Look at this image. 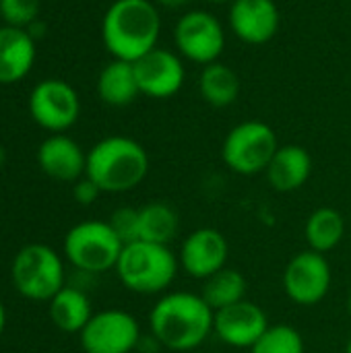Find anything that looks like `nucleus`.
Returning <instances> with one entry per match:
<instances>
[{"label": "nucleus", "instance_id": "13", "mask_svg": "<svg viewBox=\"0 0 351 353\" xmlns=\"http://www.w3.org/2000/svg\"><path fill=\"white\" fill-rule=\"evenodd\" d=\"M228 254H230V244L219 230L199 228L184 238L180 246L178 263L186 275L205 281L225 267Z\"/></svg>", "mask_w": 351, "mask_h": 353}, {"label": "nucleus", "instance_id": "32", "mask_svg": "<svg viewBox=\"0 0 351 353\" xmlns=\"http://www.w3.org/2000/svg\"><path fill=\"white\" fill-rule=\"evenodd\" d=\"M207 2H213V4H225V2H234V0H207Z\"/></svg>", "mask_w": 351, "mask_h": 353}, {"label": "nucleus", "instance_id": "17", "mask_svg": "<svg viewBox=\"0 0 351 353\" xmlns=\"http://www.w3.org/2000/svg\"><path fill=\"white\" fill-rule=\"evenodd\" d=\"M35 62V39L27 29L0 27V85L19 83Z\"/></svg>", "mask_w": 351, "mask_h": 353}, {"label": "nucleus", "instance_id": "25", "mask_svg": "<svg viewBox=\"0 0 351 353\" xmlns=\"http://www.w3.org/2000/svg\"><path fill=\"white\" fill-rule=\"evenodd\" d=\"M304 339L290 325H271L250 347V353H304Z\"/></svg>", "mask_w": 351, "mask_h": 353}, {"label": "nucleus", "instance_id": "3", "mask_svg": "<svg viewBox=\"0 0 351 353\" xmlns=\"http://www.w3.org/2000/svg\"><path fill=\"white\" fill-rule=\"evenodd\" d=\"M151 161L145 147L130 137H106L87 153L85 176L101 192L120 194L137 188L149 174Z\"/></svg>", "mask_w": 351, "mask_h": 353}, {"label": "nucleus", "instance_id": "28", "mask_svg": "<svg viewBox=\"0 0 351 353\" xmlns=\"http://www.w3.org/2000/svg\"><path fill=\"white\" fill-rule=\"evenodd\" d=\"M99 194H101L99 186H97L93 180H89L87 176H83L81 180H77L74 186H72V199H74L79 205H83V207L93 205V203L99 199Z\"/></svg>", "mask_w": 351, "mask_h": 353}, {"label": "nucleus", "instance_id": "19", "mask_svg": "<svg viewBox=\"0 0 351 353\" xmlns=\"http://www.w3.org/2000/svg\"><path fill=\"white\" fill-rule=\"evenodd\" d=\"M97 95L106 105L112 108L130 105L141 95L134 64L116 58L108 62L97 77Z\"/></svg>", "mask_w": 351, "mask_h": 353}, {"label": "nucleus", "instance_id": "12", "mask_svg": "<svg viewBox=\"0 0 351 353\" xmlns=\"http://www.w3.org/2000/svg\"><path fill=\"white\" fill-rule=\"evenodd\" d=\"M132 64L141 95H147L151 99L174 97L186 81L182 56L166 48H155Z\"/></svg>", "mask_w": 351, "mask_h": 353}, {"label": "nucleus", "instance_id": "9", "mask_svg": "<svg viewBox=\"0 0 351 353\" xmlns=\"http://www.w3.org/2000/svg\"><path fill=\"white\" fill-rule=\"evenodd\" d=\"M79 341L85 353H130L141 343V327L130 312L110 308L91 316Z\"/></svg>", "mask_w": 351, "mask_h": 353}, {"label": "nucleus", "instance_id": "4", "mask_svg": "<svg viewBox=\"0 0 351 353\" xmlns=\"http://www.w3.org/2000/svg\"><path fill=\"white\" fill-rule=\"evenodd\" d=\"M178 269V256L170 250V246L137 240L124 244L114 271L128 292L155 296L163 294L174 283Z\"/></svg>", "mask_w": 351, "mask_h": 353}, {"label": "nucleus", "instance_id": "35", "mask_svg": "<svg viewBox=\"0 0 351 353\" xmlns=\"http://www.w3.org/2000/svg\"><path fill=\"white\" fill-rule=\"evenodd\" d=\"M350 232H351V223H350Z\"/></svg>", "mask_w": 351, "mask_h": 353}, {"label": "nucleus", "instance_id": "2", "mask_svg": "<svg viewBox=\"0 0 351 353\" xmlns=\"http://www.w3.org/2000/svg\"><path fill=\"white\" fill-rule=\"evenodd\" d=\"M161 14L151 0H114L101 19V41L116 60L137 62L157 48Z\"/></svg>", "mask_w": 351, "mask_h": 353}, {"label": "nucleus", "instance_id": "30", "mask_svg": "<svg viewBox=\"0 0 351 353\" xmlns=\"http://www.w3.org/2000/svg\"><path fill=\"white\" fill-rule=\"evenodd\" d=\"M4 329H6V308H4V304L0 302V337H2V333H4Z\"/></svg>", "mask_w": 351, "mask_h": 353}, {"label": "nucleus", "instance_id": "8", "mask_svg": "<svg viewBox=\"0 0 351 353\" xmlns=\"http://www.w3.org/2000/svg\"><path fill=\"white\" fill-rule=\"evenodd\" d=\"M174 46L184 60L207 66L221 58L225 50V29L213 12L192 8L176 21Z\"/></svg>", "mask_w": 351, "mask_h": 353}, {"label": "nucleus", "instance_id": "7", "mask_svg": "<svg viewBox=\"0 0 351 353\" xmlns=\"http://www.w3.org/2000/svg\"><path fill=\"white\" fill-rule=\"evenodd\" d=\"M277 149V134L267 122L244 120L225 134L221 159L234 174L257 176L267 170Z\"/></svg>", "mask_w": 351, "mask_h": 353}, {"label": "nucleus", "instance_id": "14", "mask_svg": "<svg viewBox=\"0 0 351 353\" xmlns=\"http://www.w3.org/2000/svg\"><path fill=\"white\" fill-rule=\"evenodd\" d=\"M269 327L267 312L250 300L217 310L213 319V333L217 339L236 350H250Z\"/></svg>", "mask_w": 351, "mask_h": 353}, {"label": "nucleus", "instance_id": "34", "mask_svg": "<svg viewBox=\"0 0 351 353\" xmlns=\"http://www.w3.org/2000/svg\"><path fill=\"white\" fill-rule=\"evenodd\" d=\"M348 312H350V316H351V294H350V298H348Z\"/></svg>", "mask_w": 351, "mask_h": 353}, {"label": "nucleus", "instance_id": "29", "mask_svg": "<svg viewBox=\"0 0 351 353\" xmlns=\"http://www.w3.org/2000/svg\"><path fill=\"white\" fill-rule=\"evenodd\" d=\"M192 0H155L157 6L161 8H168V10H182L190 4Z\"/></svg>", "mask_w": 351, "mask_h": 353}, {"label": "nucleus", "instance_id": "6", "mask_svg": "<svg viewBox=\"0 0 351 353\" xmlns=\"http://www.w3.org/2000/svg\"><path fill=\"white\" fill-rule=\"evenodd\" d=\"M122 248L124 244L112 225L99 219H87L72 225L62 242L64 259L79 273L87 275H99L116 269Z\"/></svg>", "mask_w": 351, "mask_h": 353}, {"label": "nucleus", "instance_id": "24", "mask_svg": "<svg viewBox=\"0 0 351 353\" xmlns=\"http://www.w3.org/2000/svg\"><path fill=\"white\" fill-rule=\"evenodd\" d=\"M246 290H248L246 277L238 269L223 267L221 271H217L215 275L203 281L201 296L211 306V310L217 312L246 300Z\"/></svg>", "mask_w": 351, "mask_h": 353}, {"label": "nucleus", "instance_id": "10", "mask_svg": "<svg viewBox=\"0 0 351 353\" xmlns=\"http://www.w3.org/2000/svg\"><path fill=\"white\" fill-rule=\"evenodd\" d=\"M283 292L298 306L321 304L333 283V271L325 254L302 250L294 254L283 271Z\"/></svg>", "mask_w": 351, "mask_h": 353}, {"label": "nucleus", "instance_id": "11", "mask_svg": "<svg viewBox=\"0 0 351 353\" xmlns=\"http://www.w3.org/2000/svg\"><path fill=\"white\" fill-rule=\"evenodd\" d=\"M29 114L37 126L52 134L68 130L81 114V99L72 85L60 79L37 83L29 95Z\"/></svg>", "mask_w": 351, "mask_h": 353}, {"label": "nucleus", "instance_id": "15", "mask_svg": "<svg viewBox=\"0 0 351 353\" xmlns=\"http://www.w3.org/2000/svg\"><path fill=\"white\" fill-rule=\"evenodd\" d=\"M228 21L232 33L240 41L263 46L277 35L281 14L275 0H234L230 4Z\"/></svg>", "mask_w": 351, "mask_h": 353}, {"label": "nucleus", "instance_id": "21", "mask_svg": "<svg viewBox=\"0 0 351 353\" xmlns=\"http://www.w3.org/2000/svg\"><path fill=\"white\" fill-rule=\"evenodd\" d=\"M199 93L203 101L211 108H228L240 95V77L232 66L223 64L221 60L211 62L203 66L199 74Z\"/></svg>", "mask_w": 351, "mask_h": 353}, {"label": "nucleus", "instance_id": "5", "mask_svg": "<svg viewBox=\"0 0 351 353\" xmlns=\"http://www.w3.org/2000/svg\"><path fill=\"white\" fill-rule=\"evenodd\" d=\"M10 281L25 300L50 302L66 285L64 261L48 244H27L10 263Z\"/></svg>", "mask_w": 351, "mask_h": 353}, {"label": "nucleus", "instance_id": "27", "mask_svg": "<svg viewBox=\"0 0 351 353\" xmlns=\"http://www.w3.org/2000/svg\"><path fill=\"white\" fill-rule=\"evenodd\" d=\"M116 236L122 240V244H130L139 240V209L132 207H120L112 213L108 219Z\"/></svg>", "mask_w": 351, "mask_h": 353}, {"label": "nucleus", "instance_id": "23", "mask_svg": "<svg viewBox=\"0 0 351 353\" xmlns=\"http://www.w3.org/2000/svg\"><path fill=\"white\" fill-rule=\"evenodd\" d=\"M180 230V217L168 203L153 201L139 209V240L153 244H170Z\"/></svg>", "mask_w": 351, "mask_h": 353}, {"label": "nucleus", "instance_id": "22", "mask_svg": "<svg viewBox=\"0 0 351 353\" xmlns=\"http://www.w3.org/2000/svg\"><path fill=\"white\" fill-rule=\"evenodd\" d=\"M348 234L345 217L333 207H319L314 209L304 225V236L308 248L321 254L335 250Z\"/></svg>", "mask_w": 351, "mask_h": 353}, {"label": "nucleus", "instance_id": "26", "mask_svg": "<svg viewBox=\"0 0 351 353\" xmlns=\"http://www.w3.org/2000/svg\"><path fill=\"white\" fill-rule=\"evenodd\" d=\"M39 0H0V17L4 25L27 29L37 21Z\"/></svg>", "mask_w": 351, "mask_h": 353}, {"label": "nucleus", "instance_id": "18", "mask_svg": "<svg viewBox=\"0 0 351 353\" xmlns=\"http://www.w3.org/2000/svg\"><path fill=\"white\" fill-rule=\"evenodd\" d=\"M265 174L273 190L296 192L312 174V157L300 145H279Z\"/></svg>", "mask_w": 351, "mask_h": 353}, {"label": "nucleus", "instance_id": "16", "mask_svg": "<svg viewBox=\"0 0 351 353\" xmlns=\"http://www.w3.org/2000/svg\"><path fill=\"white\" fill-rule=\"evenodd\" d=\"M37 165L39 170L58 182H77L87 172V153L81 145L66 137L64 132L50 134L37 147Z\"/></svg>", "mask_w": 351, "mask_h": 353}, {"label": "nucleus", "instance_id": "33", "mask_svg": "<svg viewBox=\"0 0 351 353\" xmlns=\"http://www.w3.org/2000/svg\"><path fill=\"white\" fill-rule=\"evenodd\" d=\"M345 353H351V337L348 339V345H345Z\"/></svg>", "mask_w": 351, "mask_h": 353}, {"label": "nucleus", "instance_id": "31", "mask_svg": "<svg viewBox=\"0 0 351 353\" xmlns=\"http://www.w3.org/2000/svg\"><path fill=\"white\" fill-rule=\"evenodd\" d=\"M4 161H6V151H4L2 145H0V170H2V165H4Z\"/></svg>", "mask_w": 351, "mask_h": 353}, {"label": "nucleus", "instance_id": "20", "mask_svg": "<svg viewBox=\"0 0 351 353\" xmlns=\"http://www.w3.org/2000/svg\"><path fill=\"white\" fill-rule=\"evenodd\" d=\"M50 321L62 333H81L95 314L89 296L77 285H64L50 302Z\"/></svg>", "mask_w": 351, "mask_h": 353}, {"label": "nucleus", "instance_id": "1", "mask_svg": "<svg viewBox=\"0 0 351 353\" xmlns=\"http://www.w3.org/2000/svg\"><path fill=\"white\" fill-rule=\"evenodd\" d=\"M213 319L215 312L211 306L201 294L192 292H170L149 312L153 339L159 347L178 353L201 347L213 333Z\"/></svg>", "mask_w": 351, "mask_h": 353}]
</instances>
